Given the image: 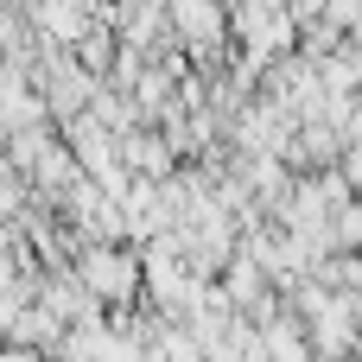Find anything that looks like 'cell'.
<instances>
[{"mask_svg":"<svg viewBox=\"0 0 362 362\" xmlns=\"http://www.w3.org/2000/svg\"><path fill=\"white\" fill-rule=\"evenodd\" d=\"M165 32H178L197 57H210L223 45V6L216 0H172L165 6Z\"/></svg>","mask_w":362,"mask_h":362,"instance_id":"2","label":"cell"},{"mask_svg":"<svg viewBox=\"0 0 362 362\" xmlns=\"http://www.w3.org/2000/svg\"><path fill=\"white\" fill-rule=\"evenodd\" d=\"M235 38L248 45V76L267 70L293 45V6L286 0H242L235 6Z\"/></svg>","mask_w":362,"mask_h":362,"instance_id":"1","label":"cell"},{"mask_svg":"<svg viewBox=\"0 0 362 362\" xmlns=\"http://www.w3.org/2000/svg\"><path fill=\"white\" fill-rule=\"evenodd\" d=\"M83 280H89L95 299H127L134 293V261L115 255V248H89L83 255Z\"/></svg>","mask_w":362,"mask_h":362,"instance_id":"3","label":"cell"}]
</instances>
